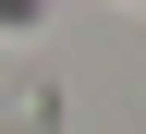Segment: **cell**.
Segmentation results:
<instances>
[{
	"label": "cell",
	"mask_w": 146,
	"mask_h": 134,
	"mask_svg": "<svg viewBox=\"0 0 146 134\" xmlns=\"http://www.w3.org/2000/svg\"><path fill=\"white\" fill-rule=\"evenodd\" d=\"M25 12H36V0H0V25H25Z\"/></svg>",
	"instance_id": "obj_1"
}]
</instances>
